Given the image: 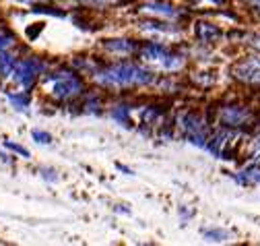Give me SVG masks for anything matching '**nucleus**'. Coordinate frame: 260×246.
<instances>
[{
  "label": "nucleus",
  "instance_id": "16",
  "mask_svg": "<svg viewBox=\"0 0 260 246\" xmlns=\"http://www.w3.org/2000/svg\"><path fill=\"white\" fill-rule=\"evenodd\" d=\"M31 139H34L38 145H48V143H52V137H50L48 133H44V131H31Z\"/></svg>",
  "mask_w": 260,
  "mask_h": 246
},
{
  "label": "nucleus",
  "instance_id": "4",
  "mask_svg": "<svg viewBox=\"0 0 260 246\" xmlns=\"http://www.w3.org/2000/svg\"><path fill=\"white\" fill-rule=\"evenodd\" d=\"M40 73H42V63H40L38 58H25V60H21V63H17L15 69H13L15 79L23 87H31V85H34Z\"/></svg>",
  "mask_w": 260,
  "mask_h": 246
},
{
  "label": "nucleus",
  "instance_id": "23",
  "mask_svg": "<svg viewBox=\"0 0 260 246\" xmlns=\"http://www.w3.org/2000/svg\"><path fill=\"white\" fill-rule=\"evenodd\" d=\"M254 46H256V48H258V50H260V38H258V40H256V42H254Z\"/></svg>",
  "mask_w": 260,
  "mask_h": 246
},
{
  "label": "nucleus",
  "instance_id": "19",
  "mask_svg": "<svg viewBox=\"0 0 260 246\" xmlns=\"http://www.w3.org/2000/svg\"><path fill=\"white\" fill-rule=\"evenodd\" d=\"M40 172H42V176H44L46 180H50V182H56V180H58V176H56V172H54L52 168H42Z\"/></svg>",
  "mask_w": 260,
  "mask_h": 246
},
{
  "label": "nucleus",
  "instance_id": "12",
  "mask_svg": "<svg viewBox=\"0 0 260 246\" xmlns=\"http://www.w3.org/2000/svg\"><path fill=\"white\" fill-rule=\"evenodd\" d=\"M236 180L242 184H260V172L258 170H244L236 176Z\"/></svg>",
  "mask_w": 260,
  "mask_h": 246
},
{
  "label": "nucleus",
  "instance_id": "11",
  "mask_svg": "<svg viewBox=\"0 0 260 246\" xmlns=\"http://www.w3.org/2000/svg\"><path fill=\"white\" fill-rule=\"evenodd\" d=\"M106 48L112 50V52H118V54H128V52L135 50V44L128 42V40H112V42L106 44Z\"/></svg>",
  "mask_w": 260,
  "mask_h": 246
},
{
  "label": "nucleus",
  "instance_id": "10",
  "mask_svg": "<svg viewBox=\"0 0 260 246\" xmlns=\"http://www.w3.org/2000/svg\"><path fill=\"white\" fill-rule=\"evenodd\" d=\"M17 65V60L9 52H0V77H9Z\"/></svg>",
  "mask_w": 260,
  "mask_h": 246
},
{
  "label": "nucleus",
  "instance_id": "22",
  "mask_svg": "<svg viewBox=\"0 0 260 246\" xmlns=\"http://www.w3.org/2000/svg\"><path fill=\"white\" fill-rule=\"evenodd\" d=\"M250 3H252V5H254L258 11H260V0H250Z\"/></svg>",
  "mask_w": 260,
  "mask_h": 246
},
{
  "label": "nucleus",
  "instance_id": "17",
  "mask_svg": "<svg viewBox=\"0 0 260 246\" xmlns=\"http://www.w3.org/2000/svg\"><path fill=\"white\" fill-rule=\"evenodd\" d=\"M15 44V38L9 34H0V52H7Z\"/></svg>",
  "mask_w": 260,
  "mask_h": 246
},
{
  "label": "nucleus",
  "instance_id": "14",
  "mask_svg": "<svg viewBox=\"0 0 260 246\" xmlns=\"http://www.w3.org/2000/svg\"><path fill=\"white\" fill-rule=\"evenodd\" d=\"M128 108L126 106H120V108H114V112H112V118L118 122V125H122V127H130V118H128Z\"/></svg>",
  "mask_w": 260,
  "mask_h": 246
},
{
  "label": "nucleus",
  "instance_id": "1",
  "mask_svg": "<svg viewBox=\"0 0 260 246\" xmlns=\"http://www.w3.org/2000/svg\"><path fill=\"white\" fill-rule=\"evenodd\" d=\"M95 81L108 87H130V85H147L153 81V75L133 63H118L95 73Z\"/></svg>",
  "mask_w": 260,
  "mask_h": 246
},
{
  "label": "nucleus",
  "instance_id": "15",
  "mask_svg": "<svg viewBox=\"0 0 260 246\" xmlns=\"http://www.w3.org/2000/svg\"><path fill=\"white\" fill-rule=\"evenodd\" d=\"M205 238L209 242H225L227 238H230V234H227L225 230H209V232H205Z\"/></svg>",
  "mask_w": 260,
  "mask_h": 246
},
{
  "label": "nucleus",
  "instance_id": "7",
  "mask_svg": "<svg viewBox=\"0 0 260 246\" xmlns=\"http://www.w3.org/2000/svg\"><path fill=\"white\" fill-rule=\"evenodd\" d=\"M248 120V112L242 108H225L221 112V122L225 127H240Z\"/></svg>",
  "mask_w": 260,
  "mask_h": 246
},
{
  "label": "nucleus",
  "instance_id": "21",
  "mask_svg": "<svg viewBox=\"0 0 260 246\" xmlns=\"http://www.w3.org/2000/svg\"><path fill=\"white\" fill-rule=\"evenodd\" d=\"M254 162L260 164V141L256 143V153H254Z\"/></svg>",
  "mask_w": 260,
  "mask_h": 246
},
{
  "label": "nucleus",
  "instance_id": "5",
  "mask_svg": "<svg viewBox=\"0 0 260 246\" xmlns=\"http://www.w3.org/2000/svg\"><path fill=\"white\" fill-rule=\"evenodd\" d=\"M182 129L186 133V137L190 139V143L199 145V147H205L207 143V135H205V125L201 122V118H197L194 114H188L184 120H182Z\"/></svg>",
  "mask_w": 260,
  "mask_h": 246
},
{
  "label": "nucleus",
  "instance_id": "18",
  "mask_svg": "<svg viewBox=\"0 0 260 246\" xmlns=\"http://www.w3.org/2000/svg\"><path fill=\"white\" fill-rule=\"evenodd\" d=\"M5 147H7V149H11V151H15V153H19V156H23V158H29V151H27L25 147H21V145H17V143H11V141H5Z\"/></svg>",
  "mask_w": 260,
  "mask_h": 246
},
{
  "label": "nucleus",
  "instance_id": "9",
  "mask_svg": "<svg viewBox=\"0 0 260 246\" xmlns=\"http://www.w3.org/2000/svg\"><path fill=\"white\" fill-rule=\"evenodd\" d=\"M145 11H147V13L161 15V17H168V19L178 17V11H176L174 7H170V5H166V3H147V5H145Z\"/></svg>",
  "mask_w": 260,
  "mask_h": 246
},
{
  "label": "nucleus",
  "instance_id": "2",
  "mask_svg": "<svg viewBox=\"0 0 260 246\" xmlns=\"http://www.w3.org/2000/svg\"><path fill=\"white\" fill-rule=\"evenodd\" d=\"M46 89L58 100H69L83 89V83L79 81L77 75H73L69 71H60V73L46 79Z\"/></svg>",
  "mask_w": 260,
  "mask_h": 246
},
{
  "label": "nucleus",
  "instance_id": "8",
  "mask_svg": "<svg viewBox=\"0 0 260 246\" xmlns=\"http://www.w3.org/2000/svg\"><path fill=\"white\" fill-rule=\"evenodd\" d=\"M194 36H197L201 42H213V40L221 38V32L211 23H199L197 27H194Z\"/></svg>",
  "mask_w": 260,
  "mask_h": 246
},
{
  "label": "nucleus",
  "instance_id": "13",
  "mask_svg": "<svg viewBox=\"0 0 260 246\" xmlns=\"http://www.w3.org/2000/svg\"><path fill=\"white\" fill-rule=\"evenodd\" d=\"M9 102L13 104V108L15 110H19V112H25L27 108H29V96L27 94H11L9 96Z\"/></svg>",
  "mask_w": 260,
  "mask_h": 246
},
{
  "label": "nucleus",
  "instance_id": "20",
  "mask_svg": "<svg viewBox=\"0 0 260 246\" xmlns=\"http://www.w3.org/2000/svg\"><path fill=\"white\" fill-rule=\"evenodd\" d=\"M79 3H83V5H95V7H102V5L110 3V0H79Z\"/></svg>",
  "mask_w": 260,
  "mask_h": 246
},
{
  "label": "nucleus",
  "instance_id": "3",
  "mask_svg": "<svg viewBox=\"0 0 260 246\" xmlns=\"http://www.w3.org/2000/svg\"><path fill=\"white\" fill-rule=\"evenodd\" d=\"M143 58L147 60V63H151V65H155V67H159V69H164V71H176V69H180L182 63H184L182 56L172 54V52H168L166 48H161V46H157V44L147 46L145 52H143Z\"/></svg>",
  "mask_w": 260,
  "mask_h": 246
},
{
  "label": "nucleus",
  "instance_id": "6",
  "mask_svg": "<svg viewBox=\"0 0 260 246\" xmlns=\"http://www.w3.org/2000/svg\"><path fill=\"white\" fill-rule=\"evenodd\" d=\"M236 77L248 83H260V60H246L240 67H236Z\"/></svg>",
  "mask_w": 260,
  "mask_h": 246
}]
</instances>
